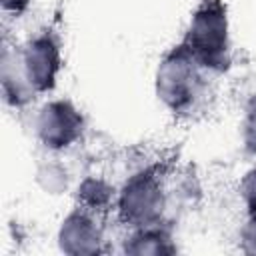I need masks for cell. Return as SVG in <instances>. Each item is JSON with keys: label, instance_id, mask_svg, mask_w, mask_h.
I'll use <instances>...</instances> for the list:
<instances>
[{"label": "cell", "instance_id": "cell-1", "mask_svg": "<svg viewBox=\"0 0 256 256\" xmlns=\"http://www.w3.org/2000/svg\"><path fill=\"white\" fill-rule=\"evenodd\" d=\"M196 62L206 70H224L230 62L228 18L220 0H202L192 14L182 42Z\"/></svg>", "mask_w": 256, "mask_h": 256}, {"label": "cell", "instance_id": "cell-2", "mask_svg": "<svg viewBox=\"0 0 256 256\" xmlns=\"http://www.w3.org/2000/svg\"><path fill=\"white\" fill-rule=\"evenodd\" d=\"M200 68L184 44L176 46L158 66V98L174 112L188 110L202 92Z\"/></svg>", "mask_w": 256, "mask_h": 256}, {"label": "cell", "instance_id": "cell-3", "mask_svg": "<svg viewBox=\"0 0 256 256\" xmlns=\"http://www.w3.org/2000/svg\"><path fill=\"white\" fill-rule=\"evenodd\" d=\"M164 210V194L158 174L144 170L134 174L122 188L118 198V212L122 222L132 228H148L160 222Z\"/></svg>", "mask_w": 256, "mask_h": 256}, {"label": "cell", "instance_id": "cell-4", "mask_svg": "<svg viewBox=\"0 0 256 256\" xmlns=\"http://www.w3.org/2000/svg\"><path fill=\"white\" fill-rule=\"evenodd\" d=\"M22 74L32 92H48L60 70V46L48 32L34 36L20 54Z\"/></svg>", "mask_w": 256, "mask_h": 256}, {"label": "cell", "instance_id": "cell-5", "mask_svg": "<svg viewBox=\"0 0 256 256\" xmlns=\"http://www.w3.org/2000/svg\"><path fill=\"white\" fill-rule=\"evenodd\" d=\"M84 120L80 112L66 100H56L46 104L36 120V130L40 140L54 150L70 146L82 132Z\"/></svg>", "mask_w": 256, "mask_h": 256}, {"label": "cell", "instance_id": "cell-6", "mask_svg": "<svg viewBox=\"0 0 256 256\" xmlns=\"http://www.w3.org/2000/svg\"><path fill=\"white\" fill-rule=\"evenodd\" d=\"M60 246L70 254H90L100 250V232L94 222L80 212L70 214L60 228Z\"/></svg>", "mask_w": 256, "mask_h": 256}, {"label": "cell", "instance_id": "cell-7", "mask_svg": "<svg viewBox=\"0 0 256 256\" xmlns=\"http://www.w3.org/2000/svg\"><path fill=\"white\" fill-rule=\"evenodd\" d=\"M172 250L174 248L170 246V238L156 226L136 228V234L130 238V244H126V252L132 254H164Z\"/></svg>", "mask_w": 256, "mask_h": 256}, {"label": "cell", "instance_id": "cell-8", "mask_svg": "<svg viewBox=\"0 0 256 256\" xmlns=\"http://www.w3.org/2000/svg\"><path fill=\"white\" fill-rule=\"evenodd\" d=\"M80 196L90 206H102L108 200V188L98 180H86L80 188Z\"/></svg>", "mask_w": 256, "mask_h": 256}, {"label": "cell", "instance_id": "cell-9", "mask_svg": "<svg viewBox=\"0 0 256 256\" xmlns=\"http://www.w3.org/2000/svg\"><path fill=\"white\" fill-rule=\"evenodd\" d=\"M244 142L248 150H256V96L252 98L248 110H246V120H244Z\"/></svg>", "mask_w": 256, "mask_h": 256}, {"label": "cell", "instance_id": "cell-10", "mask_svg": "<svg viewBox=\"0 0 256 256\" xmlns=\"http://www.w3.org/2000/svg\"><path fill=\"white\" fill-rule=\"evenodd\" d=\"M242 196L250 208V214H256V170L246 174L242 182Z\"/></svg>", "mask_w": 256, "mask_h": 256}, {"label": "cell", "instance_id": "cell-11", "mask_svg": "<svg viewBox=\"0 0 256 256\" xmlns=\"http://www.w3.org/2000/svg\"><path fill=\"white\" fill-rule=\"evenodd\" d=\"M242 242L246 252H256V214L250 216L248 224L242 230Z\"/></svg>", "mask_w": 256, "mask_h": 256}, {"label": "cell", "instance_id": "cell-12", "mask_svg": "<svg viewBox=\"0 0 256 256\" xmlns=\"http://www.w3.org/2000/svg\"><path fill=\"white\" fill-rule=\"evenodd\" d=\"M0 2H2V8L10 14H20L30 4V0H0Z\"/></svg>", "mask_w": 256, "mask_h": 256}]
</instances>
